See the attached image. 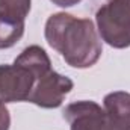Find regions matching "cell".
<instances>
[{"mask_svg": "<svg viewBox=\"0 0 130 130\" xmlns=\"http://www.w3.org/2000/svg\"><path fill=\"white\" fill-rule=\"evenodd\" d=\"M74 83L70 77L52 70L35 82L27 101L42 109H55L64 103L65 95L71 92Z\"/></svg>", "mask_w": 130, "mask_h": 130, "instance_id": "5", "label": "cell"}, {"mask_svg": "<svg viewBox=\"0 0 130 130\" xmlns=\"http://www.w3.org/2000/svg\"><path fill=\"white\" fill-rule=\"evenodd\" d=\"M53 5L59 6V8H70V6H74L77 3H80L82 0H50Z\"/></svg>", "mask_w": 130, "mask_h": 130, "instance_id": "10", "label": "cell"}, {"mask_svg": "<svg viewBox=\"0 0 130 130\" xmlns=\"http://www.w3.org/2000/svg\"><path fill=\"white\" fill-rule=\"evenodd\" d=\"M35 82L32 71L17 61L0 65V100L3 103L27 101Z\"/></svg>", "mask_w": 130, "mask_h": 130, "instance_id": "4", "label": "cell"}, {"mask_svg": "<svg viewBox=\"0 0 130 130\" xmlns=\"http://www.w3.org/2000/svg\"><path fill=\"white\" fill-rule=\"evenodd\" d=\"M30 12V0H0V20L24 24Z\"/></svg>", "mask_w": 130, "mask_h": 130, "instance_id": "7", "label": "cell"}, {"mask_svg": "<svg viewBox=\"0 0 130 130\" xmlns=\"http://www.w3.org/2000/svg\"><path fill=\"white\" fill-rule=\"evenodd\" d=\"M15 61L23 64L24 67H27L33 73V76L36 77V80L39 77H42L44 74H47L48 71H52L50 58L45 53V50L41 48L39 45H29V47H26L15 58Z\"/></svg>", "mask_w": 130, "mask_h": 130, "instance_id": "6", "label": "cell"}, {"mask_svg": "<svg viewBox=\"0 0 130 130\" xmlns=\"http://www.w3.org/2000/svg\"><path fill=\"white\" fill-rule=\"evenodd\" d=\"M9 126H11L9 110L6 109L5 103L0 100V130H9Z\"/></svg>", "mask_w": 130, "mask_h": 130, "instance_id": "9", "label": "cell"}, {"mask_svg": "<svg viewBox=\"0 0 130 130\" xmlns=\"http://www.w3.org/2000/svg\"><path fill=\"white\" fill-rule=\"evenodd\" d=\"M70 130H130V94L113 91L103 98V107L92 100L68 104L62 112Z\"/></svg>", "mask_w": 130, "mask_h": 130, "instance_id": "2", "label": "cell"}, {"mask_svg": "<svg viewBox=\"0 0 130 130\" xmlns=\"http://www.w3.org/2000/svg\"><path fill=\"white\" fill-rule=\"evenodd\" d=\"M100 38L113 48L130 47V0H107L95 14Z\"/></svg>", "mask_w": 130, "mask_h": 130, "instance_id": "3", "label": "cell"}, {"mask_svg": "<svg viewBox=\"0 0 130 130\" xmlns=\"http://www.w3.org/2000/svg\"><path fill=\"white\" fill-rule=\"evenodd\" d=\"M44 36L73 68H91L103 53L101 38L89 18H77L67 12L53 14L45 21Z\"/></svg>", "mask_w": 130, "mask_h": 130, "instance_id": "1", "label": "cell"}, {"mask_svg": "<svg viewBox=\"0 0 130 130\" xmlns=\"http://www.w3.org/2000/svg\"><path fill=\"white\" fill-rule=\"evenodd\" d=\"M24 33V24H15L0 20V50L14 47Z\"/></svg>", "mask_w": 130, "mask_h": 130, "instance_id": "8", "label": "cell"}]
</instances>
